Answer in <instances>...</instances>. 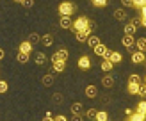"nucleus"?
I'll return each instance as SVG.
<instances>
[{"label": "nucleus", "instance_id": "f257e3e1", "mask_svg": "<svg viewBox=\"0 0 146 121\" xmlns=\"http://www.w3.org/2000/svg\"><path fill=\"white\" fill-rule=\"evenodd\" d=\"M89 25H94V21L89 20L87 16H78L75 21H73V27H71V30L73 32H80V30H86Z\"/></svg>", "mask_w": 146, "mask_h": 121}, {"label": "nucleus", "instance_id": "f03ea898", "mask_svg": "<svg viewBox=\"0 0 146 121\" xmlns=\"http://www.w3.org/2000/svg\"><path fill=\"white\" fill-rule=\"evenodd\" d=\"M75 11H77V4H73V2H61L59 4L61 16H71Z\"/></svg>", "mask_w": 146, "mask_h": 121}, {"label": "nucleus", "instance_id": "7ed1b4c3", "mask_svg": "<svg viewBox=\"0 0 146 121\" xmlns=\"http://www.w3.org/2000/svg\"><path fill=\"white\" fill-rule=\"evenodd\" d=\"M93 27L94 25H89L86 28V30H80V32H75V38H77V41L78 43H82V41H87V38L93 34Z\"/></svg>", "mask_w": 146, "mask_h": 121}, {"label": "nucleus", "instance_id": "20e7f679", "mask_svg": "<svg viewBox=\"0 0 146 121\" xmlns=\"http://www.w3.org/2000/svg\"><path fill=\"white\" fill-rule=\"evenodd\" d=\"M132 62L134 64H144L146 62V54L143 52V50H135V52H132Z\"/></svg>", "mask_w": 146, "mask_h": 121}, {"label": "nucleus", "instance_id": "39448f33", "mask_svg": "<svg viewBox=\"0 0 146 121\" xmlns=\"http://www.w3.org/2000/svg\"><path fill=\"white\" fill-rule=\"evenodd\" d=\"M64 68H66V61H61V59L52 61V73H62Z\"/></svg>", "mask_w": 146, "mask_h": 121}, {"label": "nucleus", "instance_id": "423d86ee", "mask_svg": "<svg viewBox=\"0 0 146 121\" xmlns=\"http://www.w3.org/2000/svg\"><path fill=\"white\" fill-rule=\"evenodd\" d=\"M78 68L82 69V71H87V69H91V59H89V55H82L78 59Z\"/></svg>", "mask_w": 146, "mask_h": 121}, {"label": "nucleus", "instance_id": "0eeeda50", "mask_svg": "<svg viewBox=\"0 0 146 121\" xmlns=\"http://www.w3.org/2000/svg\"><path fill=\"white\" fill-rule=\"evenodd\" d=\"M104 59H109V61H112L114 64H119V62L123 61V55H121L119 52H114V50H112V52H107V55L104 57Z\"/></svg>", "mask_w": 146, "mask_h": 121}, {"label": "nucleus", "instance_id": "6e6552de", "mask_svg": "<svg viewBox=\"0 0 146 121\" xmlns=\"http://www.w3.org/2000/svg\"><path fill=\"white\" fill-rule=\"evenodd\" d=\"M135 38H134V36H128V34H125V38H123L121 39V43H123V46H125V48H128V50H132L134 46H135Z\"/></svg>", "mask_w": 146, "mask_h": 121}, {"label": "nucleus", "instance_id": "1a4fd4ad", "mask_svg": "<svg viewBox=\"0 0 146 121\" xmlns=\"http://www.w3.org/2000/svg\"><path fill=\"white\" fill-rule=\"evenodd\" d=\"M68 57H70L68 50H66V48H59V50H57V52L52 55V61H55V59H61V61H68Z\"/></svg>", "mask_w": 146, "mask_h": 121}, {"label": "nucleus", "instance_id": "9d476101", "mask_svg": "<svg viewBox=\"0 0 146 121\" xmlns=\"http://www.w3.org/2000/svg\"><path fill=\"white\" fill-rule=\"evenodd\" d=\"M32 43L31 41H29V39H25V41H21L20 43V46H18V50H20V52H25V54H31L32 52Z\"/></svg>", "mask_w": 146, "mask_h": 121}, {"label": "nucleus", "instance_id": "9b49d317", "mask_svg": "<svg viewBox=\"0 0 146 121\" xmlns=\"http://www.w3.org/2000/svg\"><path fill=\"white\" fill-rule=\"evenodd\" d=\"M59 27H61V28H71V27H73L71 16H61V20H59Z\"/></svg>", "mask_w": 146, "mask_h": 121}, {"label": "nucleus", "instance_id": "f8f14e48", "mask_svg": "<svg viewBox=\"0 0 146 121\" xmlns=\"http://www.w3.org/2000/svg\"><path fill=\"white\" fill-rule=\"evenodd\" d=\"M93 50H94V54H96L98 57H105V55H107V52H109L107 46H105V45H102V43H100V45H96Z\"/></svg>", "mask_w": 146, "mask_h": 121}, {"label": "nucleus", "instance_id": "ddd939ff", "mask_svg": "<svg viewBox=\"0 0 146 121\" xmlns=\"http://www.w3.org/2000/svg\"><path fill=\"white\" fill-rule=\"evenodd\" d=\"M102 85H104V87H114V77L112 75H105L104 78H102Z\"/></svg>", "mask_w": 146, "mask_h": 121}, {"label": "nucleus", "instance_id": "4468645a", "mask_svg": "<svg viewBox=\"0 0 146 121\" xmlns=\"http://www.w3.org/2000/svg\"><path fill=\"white\" fill-rule=\"evenodd\" d=\"M100 68L104 69L105 73H111L112 68H114V62H112V61H109V59H104V61H102V66H100Z\"/></svg>", "mask_w": 146, "mask_h": 121}, {"label": "nucleus", "instance_id": "2eb2a0df", "mask_svg": "<svg viewBox=\"0 0 146 121\" xmlns=\"http://www.w3.org/2000/svg\"><path fill=\"white\" fill-rule=\"evenodd\" d=\"M86 96H87V98H96V96H98L96 85H87V87H86Z\"/></svg>", "mask_w": 146, "mask_h": 121}, {"label": "nucleus", "instance_id": "dca6fc26", "mask_svg": "<svg viewBox=\"0 0 146 121\" xmlns=\"http://www.w3.org/2000/svg\"><path fill=\"white\" fill-rule=\"evenodd\" d=\"M139 87H141V84L128 82V85H127V91L130 93V95H137V93H139Z\"/></svg>", "mask_w": 146, "mask_h": 121}, {"label": "nucleus", "instance_id": "f3484780", "mask_svg": "<svg viewBox=\"0 0 146 121\" xmlns=\"http://www.w3.org/2000/svg\"><path fill=\"white\" fill-rule=\"evenodd\" d=\"M29 59H31V54H25V52H18V55H16V61L20 64H27Z\"/></svg>", "mask_w": 146, "mask_h": 121}, {"label": "nucleus", "instance_id": "a211bd4d", "mask_svg": "<svg viewBox=\"0 0 146 121\" xmlns=\"http://www.w3.org/2000/svg\"><path fill=\"white\" fill-rule=\"evenodd\" d=\"M86 43H87V45H89L91 48H94L96 45H100V38H98L96 34H91L89 38H87V41H86Z\"/></svg>", "mask_w": 146, "mask_h": 121}, {"label": "nucleus", "instance_id": "6ab92c4d", "mask_svg": "<svg viewBox=\"0 0 146 121\" xmlns=\"http://www.w3.org/2000/svg\"><path fill=\"white\" fill-rule=\"evenodd\" d=\"M41 82H43V85H45V87H50V85L54 84V73H46L45 77L41 78Z\"/></svg>", "mask_w": 146, "mask_h": 121}, {"label": "nucleus", "instance_id": "aec40b11", "mask_svg": "<svg viewBox=\"0 0 146 121\" xmlns=\"http://www.w3.org/2000/svg\"><path fill=\"white\" fill-rule=\"evenodd\" d=\"M114 18L118 21H125L127 20V11L125 9H116L114 11Z\"/></svg>", "mask_w": 146, "mask_h": 121}, {"label": "nucleus", "instance_id": "412c9836", "mask_svg": "<svg viewBox=\"0 0 146 121\" xmlns=\"http://www.w3.org/2000/svg\"><path fill=\"white\" fill-rule=\"evenodd\" d=\"M34 62L38 64V66H43V64L46 62V55L43 54V52H39V54H36V57H34Z\"/></svg>", "mask_w": 146, "mask_h": 121}, {"label": "nucleus", "instance_id": "4be33fe9", "mask_svg": "<svg viewBox=\"0 0 146 121\" xmlns=\"http://www.w3.org/2000/svg\"><path fill=\"white\" fill-rule=\"evenodd\" d=\"M41 43H43L45 46H52V43H54V36H52V34H45V36L41 38Z\"/></svg>", "mask_w": 146, "mask_h": 121}, {"label": "nucleus", "instance_id": "5701e85b", "mask_svg": "<svg viewBox=\"0 0 146 121\" xmlns=\"http://www.w3.org/2000/svg\"><path fill=\"white\" fill-rule=\"evenodd\" d=\"M144 119H146V114H141V112H137V110L128 118V121H144Z\"/></svg>", "mask_w": 146, "mask_h": 121}, {"label": "nucleus", "instance_id": "b1692460", "mask_svg": "<svg viewBox=\"0 0 146 121\" xmlns=\"http://www.w3.org/2000/svg\"><path fill=\"white\" fill-rule=\"evenodd\" d=\"M96 116H98V110H96V109H87V110H86V118H87V119L96 121Z\"/></svg>", "mask_w": 146, "mask_h": 121}, {"label": "nucleus", "instance_id": "393cba45", "mask_svg": "<svg viewBox=\"0 0 146 121\" xmlns=\"http://www.w3.org/2000/svg\"><path fill=\"white\" fill-rule=\"evenodd\" d=\"M82 110H84V107H82V103H78V102H75L71 105V112L73 114H80L82 116Z\"/></svg>", "mask_w": 146, "mask_h": 121}, {"label": "nucleus", "instance_id": "a878e982", "mask_svg": "<svg viewBox=\"0 0 146 121\" xmlns=\"http://www.w3.org/2000/svg\"><path fill=\"white\" fill-rule=\"evenodd\" d=\"M135 48L146 52V38H139V39H137V41H135Z\"/></svg>", "mask_w": 146, "mask_h": 121}, {"label": "nucleus", "instance_id": "bb28decb", "mask_svg": "<svg viewBox=\"0 0 146 121\" xmlns=\"http://www.w3.org/2000/svg\"><path fill=\"white\" fill-rule=\"evenodd\" d=\"M135 30H137V27L132 23V21H130L128 25H125V34H128V36H134V34H135Z\"/></svg>", "mask_w": 146, "mask_h": 121}, {"label": "nucleus", "instance_id": "cd10ccee", "mask_svg": "<svg viewBox=\"0 0 146 121\" xmlns=\"http://www.w3.org/2000/svg\"><path fill=\"white\" fill-rule=\"evenodd\" d=\"M52 102H54L55 105H61V103L64 102V96L61 95V93H54V96H52Z\"/></svg>", "mask_w": 146, "mask_h": 121}, {"label": "nucleus", "instance_id": "c85d7f7f", "mask_svg": "<svg viewBox=\"0 0 146 121\" xmlns=\"http://www.w3.org/2000/svg\"><path fill=\"white\" fill-rule=\"evenodd\" d=\"M135 110L137 112H141V114H146V100L143 98L139 103H137V107H135Z\"/></svg>", "mask_w": 146, "mask_h": 121}, {"label": "nucleus", "instance_id": "c756f323", "mask_svg": "<svg viewBox=\"0 0 146 121\" xmlns=\"http://www.w3.org/2000/svg\"><path fill=\"white\" fill-rule=\"evenodd\" d=\"M29 41H31L32 45H36V43H39V41H41V38H39V34H36V32H32L31 36H29Z\"/></svg>", "mask_w": 146, "mask_h": 121}, {"label": "nucleus", "instance_id": "7c9ffc66", "mask_svg": "<svg viewBox=\"0 0 146 121\" xmlns=\"http://www.w3.org/2000/svg\"><path fill=\"white\" fill-rule=\"evenodd\" d=\"M107 2H109V0H91V4H93L94 7H105Z\"/></svg>", "mask_w": 146, "mask_h": 121}, {"label": "nucleus", "instance_id": "2f4dec72", "mask_svg": "<svg viewBox=\"0 0 146 121\" xmlns=\"http://www.w3.org/2000/svg\"><path fill=\"white\" fill-rule=\"evenodd\" d=\"M128 82H135V84H143V78H141L139 75H135V73H134V75H130V77H128Z\"/></svg>", "mask_w": 146, "mask_h": 121}, {"label": "nucleus", "instance_id": "473e14b6", "mask_svg": "<svg viewBox=\"0 0 146 121\" xmlns=\"http://www.w3.org/2000/svg\"><path fill=\"white\" fill-rule=\"evenodd\" d=\"M109 116H107V112L105 110H98V116H96V121H107Z\"/></svg>", "mask_w": 146, "mask_h": 121}, {"label": "nucleus", "instance_id": "72a5a7b5", "mask_svg": "<svg viewBox=\"0 0 146 121\" xmlns=\"http://www.w3.org/2000/svg\"><path fill=\"white\" fill-rule=\"evenodd\" d=\"M137 95H139L141 98H144V100H146V82H143V84H141L139 93H137Z\"/></svg>", "mask_w": 146, "mask_h": 121}, {"label": "nucleus", "instance_id": "f704fd0d", "mask_svg": "<svg viewBox=\"0 0 146 121\" xmlns=\"http://www.w3.org/2000/svg\"><path fill=\"white\" fill-rule=\"evenodd\" d=\"M7 89H9V84H7L5 80H0V93H7Z\"/></svg>", "mask_w": 146, "mask_h": 121}, {"label": "nucleus", "instance_id": "c9c22d12", "mask_svg": "<svg viewBox=\"0 0 146 121\" xmlns=\"http://www.w3.org/2000/svg\"><path fill=\"white\" fill-rule=\"evenodd\" d=\"M146 5V0H134V7L135 9H141V7Z\"/></svg>", "mask_w": 146, "mask_h": 121}, {"label": "nucleus", "instance_id": "e433bc0d", "mask_svg": "<svg viewBox=\"0 0 146 121\" xmlns=\"http://www.w3.org/2000/svg\"><path fill=\"white\" fill-rule=\"evenodd\" d=\"M123 7H134V0H121Z\"/></svg>", "mask_w": 146, "mask_h": 121}, {"label": "nucleus", "instance_id": "4c0bfd02", "mask_svg": "<svg viewBox=\"0 0 146 121\" xmlns=\"http://www.w3.org/2000/svg\"><path fill=\"white\" fill-rule=\"evenodd\" d=\"M21 5H23V7H32V5H34V0H23V2H21Z\"/></svg>", "mask_w": 146, "mask_h": 121}, {"label": "nucleus", "instance_id": "58836bf2", "mask_svg": "<svg viewBox=\"0 0 146 121\" xmlns=\"http://www.w3.org/2000/svg\"><path fill=\"white\" fill-rule=\"evenodd\" d=\"M132 23H134L135 27H139V25H143V20H141V18H134V20H132Z\"/></svg>", "mask_w": 146, "mask_h": 121}, {"label": "nucleus", "instance_id": "ea45409f", "mask_svg": "<svg viewBox=\"0 0 146 121\" xmlns=\"http://www.w3.org/2000/svg\"><path fill=\"white\" fill-rule=\"evenodd\" d=\"M71 121H82V116H80V114H73V116H71Z\"/></svg>", "mask_w": 146, "mask_h": 121}, {"label": "nucleus", "instance_id": "a19ab883", "mask_svg": "<svg viewBox=\"0 0 146 121\" xmlns=\"http://www.w3.org/2000/svg\"><path fill=\"white\" fill-rule=\"evenodd\" d=\"M55 121H68L66 116H62V114H59V116H55Z\"/></svg>", "mask_w": 146, "mask_h": 121}, {"label": "nucleus", "instance_id": "79ce46f5", "mask_svg": "<svg viewBox=\"0 0 146 121\" xmlns=\"http://www.w3.org/2000/svg\"><path fill=\"white\" fill-rule=\"evenodd\" d=\"M43 121H55V118L54 116H45V118H43Z\"/></svg>", "mask_w": 146, "mask_h": 121}, {"label": "nucleus", "instance_id": "37998d69", "mask_svg": "<svg viewBox=\"0 0 146 121\" xmlns=\"http://www.w3.org/2000/svg\"><path fill=\"white\" fill-rule=\"evenodd\" d=\"M125 114H127V116L130 118V116H132V114H134V112H132V110H130V109H125Z\"/></svg>", "mask_w": 146, "mask_h": 121}, {"label": "nucleus", "instance_id": "c03bdc74", "mask_svg": "<svg viewBox=\"0 0 146 121\" xmlns=\"http://www.w3.org/2000/svg\"><path fill=\"white\" fill-rule=\"evenodd\" d=\"M141 16H146V5L141 7Z\"/></svg>", "mask_w": 146, "mask_h": 121}, {"label": "nucleus", "instance_id": "a18cd8bd", "mask_svg": "<svg viewBox=\"0 0 146 121\" xmlns=\"http://www.w3.org/2000/svg\"><path fill=\"white\" fill-rule=\"evenodd\" d=\"M4 57H5V52H4V50H2V48H0V61H2V59H4Z\"/></svg>", "mask_w": 146, "mask_h": 121}, {"label": "nucleus", "instance_id": "49530a36", "mask_svg": "<svg viewBox=\"0 0 146 121\" xmlns=\"http://www.w3.org/2000/svg\"><path fill=\"white\" fill-rule=\"evenodd\" d=\"M141 20H143V27H146V16H141Z\"/></svg>", "mask_w": 146, "mask_h": 121}, {"label": "nucleus", "instance_id": "de8ad7c7", "mask_svg": "<svg viewBox=\"0 0 146 121\" xmlns=\"http://www.w3.org/2000/svg\"><path fill=\"white\" fill-rule=\"evenodd\" d=\"M13 2H18V4H21V2H23V0H13Z\"/></svg>", "mask_w": 146, "mask_h": 121}, {"label": "nucleus", "instance_id": "09e8293b", "mask_svg": "<svg viewBox=\"0 0 146 121\" xmlns=\"http://www.w3.org/2000/svg\"><path fill=\"white\" fill-rule=\"evenodd\" d=\"M144 82H146V75H144Z\"/></svg>", "mask_w": 146, "mask_h": 121}]
</instances>
